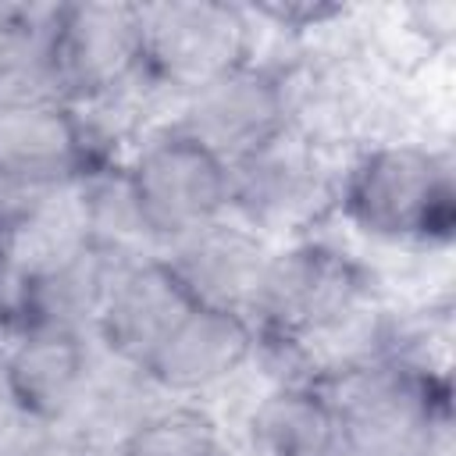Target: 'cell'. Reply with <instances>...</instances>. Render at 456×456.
<instances>
[{
  "mask_svg": "<svg viewBox=\"0 0 456 456\" xmlns=\"http://www.w3.org/2000/svg\"><path fill=\"white\" fill-rule=\"evenodd\" d=\"M125 171L160 249L228 214V164L178 128L142 139Z\"/></svg>",
  "mask_w": 456,
  "mask_h": 456,
  "instance_id": "cell-4",
  "label": "cell"
},
{
  "mask_svg": "<svg viewBox=\"0 0 456 456\" xmlns=\"http://www.w3.org/2000/svg\"><path fill=\"white\" fill-rule=\"evenodd\" d=\"M210 456H235L232 449H217V452H210Z\"/></svg>",
  "mask_w": 456,
  "mask_h": 456,
  "instance_id": "cell-23",
  "label": "cell"
},
{
  "mask_svg": "<svg viewBox=\"0 0 456 456\" xmlns=\"http://www.w3.org/2000/svg\"><path fill=\"white\" fill-rule=\"evenodd\" d=\"M267 256H271V242L260 239L242 221H235L232 214L200 224L196 232L160 249V260L171 267V274L196 306H217L239 314L249 310Z\"/></svg>",
  "mask_w": 456,
  "mask_h": 456,
  "instance_id": "cell-12",
  "label": "cell"
},
{
  "mask_svg": "<svg viewBox=\"0 0 456 456\" xmlns=\"http://www.w3.org/2000/svg\"><path fill=\"white\" fill-rule=\"evenodd\" d=\"M0 456H107L82 442L75 431L61 424H36V420H14L4 435Z\"/></svg>",
  "mask_w": 456,
  "mask_h": 456,
  "instance_id": "cell-19",
  "label": "cell"
},
{
  "mask_svg": "<svg viewBox=\"0 0 456 456\" xmlns=\"http://www.w3.org/2000/svg\"><path fill=\"white\" fill-rule=\"evenodd\" d=\"M256 349L260 331L246 314L192 306L142 370L167 399H203L249 367Z\"/></svg>",
  "mask_w": 456,
  "mask_h": 456,
  "instance_id": "cell-10",
  "label": "cell"
},
{
  "mask_svg": "<svg viewBox=\"0 0 456 456\" xmlns=\"http://www.w3.org/2000/svg\"><path fill=\"white\" fill-rule=\"evenodd\" d=\"M164 403L167 395L146 378L142 367L110 356L96 342L89 378L61 428L75 431L100 452H118Z\"/></svg>",
  "mask_w": 456,
  "mask_h": 456,
  "instance_id": "cell-16",
  "label": "cell"
},
{
  "mask_svg": "<svg viewBox=\"0 0 456 456\" xmlns=\"http://www.w3.org/2000/svg\"><path fill=\"white\" fill-rule=\"evenodd\" d=\"M232 449L200 403L167 399L118 452L121 456H210Z\"/></svg>",
  "mask_w": 456,
  "mask_h": 456,
  "instance_id": "cell-18",
  "label": "cell"
},
{
  "mask_svg": "<svg viewBox=\"0 0 456 456\" xmlns=\"http://www.w3.org/2000/svg\"><path fill=\"white\" fill-rule=\"evenodd\" d=\"M7 314H11V274H7V264H4V253H0V321H7Z\"/></svg>",
  "mask_w": 456,
  "mask_h": 456,
  "instance_id": "cell-21",
  "label": "cell"
},
{
  "mask_svg": "<svg viewBox=\"0 0 456 456\" xmlns=\"http://www.w3.org/2000/svg\"><path fill=\"white\" fill-rule=\"evenodd\" d=\"M410 456H456V428H452L449 399H442L431 410V417H428V424H424Z\"/></svg>",
  "mask_w": 456,
  "mask_h": 456,
  "instance_id": "cell-20",
  "label": "cell"
},
{
  "mask_svg": "<svg viewBox=\"0 0 456 456\" xmlns=\"http://www.w3.org/2000/svg\"><path fill=\"white\" fill-rule=\"evenodd\" d=\"M53 53L71 103L125 86L146 68L142 4H125V0L61 4Z\"/></svg>",
  "mask_w": 456,
  "mask_h": 456,
  "instance_id": "cell-8",
  "label": "cell"
},
{
  "mask_svg": "<svg viewBox=\"0 0 456 456\" xmlns=\"http://www.w3.org/2000/svg\"><path fill=\"white\" fill-rule=\"evenodd\" d=\"M196 303L178 285L171 267L160 253L150 256H125L114 271L107 299L100 306L93 338L110 356L146 367L157 346L171 335V328L192 310Z\"/></svg>",
  "mask_w": 456,
  "mask_h": 456,
  "instance_id": "cell-11",
  "label": "cell"
},
{
  "mask_svg": "<svg viewBox=\"0 0 456 456\" xmlns=\"http://www.w3.org/2000/svg\"><path fill=\"white\" fill-rule=\"evenodd\" d=\"M370 299L381 292L363 260L324 239H292L271 246L246 317L260 338L292 342Z\"/></svg>",
  "mask_w": 456,
  "mask_h": 456,
  "instance_id": "cell-2",
  "label": "cell"
},
{
  "mask_svg": "<svg viewBox=\"0 0 456 456\" xmlns=\"http://www.w3.org/2000/svg\"><path fill=\"white\" fill-rule=\"evenodd\" d=\"M342 210L356 232L381 246H449V150L413 139L360 150L342 182Z\"/></svg>",
  "mask_w": 456,
  "mask_h": 456,
  "instance_id": "cell-1",
  "label": "cell"
},
{
  "mask_svg": "<svg viewBox=\"0 0 456 456\" xmlns=\"http://www.w3.org/2000/svg\"><path fill=\"white\" fill-rule=\"evenodd\" d=\"M317 388L328 395L353 456H410L431 410L445 399V385L420 378L392 356Z\"/></svg>",
  "mask_w": 456,
  "mask_h": 456,
  "instance_id": "cell-5",
  "label": "cell"
},
{
  "mask_svg": "<svg viewBox=\"0 0 456 456\" xmlns=\"http://www.w3.org/2000/svg\"><path fill=\"white\" fill-rule=\"evenodd\" d=\"M82 207H86V224L89 239L103 249L125 253V256H150L160 253L146 214L139 207V196L132 189V178L125 164H100L89 167L78 178Z\"/></svg>",
  "mask_w": 456,
  "mask_h": 456,
  "instance_id": "cell-17",
  "label": "cell"
},
{
  "mask_svg": "<svg viewBox=\"0 0 456 456\" xmlns=\"http://www.w3.org/2000/svg\"><path fill=\"white\" fill-rule=\"evenodd\" d=\"M146 71L185 96L249 61V11L217 0L142 4Z\"/></svg>",
  "mask_w": 456,
  "mask_h": 456,
  "instance_id": "cell-6",
  "label": "cell"
},
{
  "mask_svg": "<svg viewBox=\"0 0 456 456\" xmlns=\"http://www.w3.org/2000/svg\"><path fill=\"white\" fill-rule=\"evenodd\" d=\"M4 435H7V424L0 420V452H4Z\"/></svg>",
  "mask_w": 456,
  "mask_h": 456,
  "instance_id": "cell-22",
  "label": "cell"
},
{
  "mask_svg": "<svg viewBox=\"0 0 456 456\" xmlns=\"http://www.w3.org/2000/svg\"><path fill=\"white\" fill-rule=\"evenodd\" d=\"M93 360L96 338L86 331L11 324L0 353V395L21 420L64 424Z\"/></svg>",
  "mask_w": 456,
  "mask_h": 456,
  "instance_id": "cell-9",
  "label": "cell"
},
{
  "mask_svg": "<svg viewBox=\"0 0 456 456\" xmlns=\"http://www.w3.org/2000/svg\"><path fill=\"white\" fill-rule=\"evenodd\" d=\"M125 253L103 249L96 242L82 246L68 260L18 281L11 289V324L25 328H61V331H86L93 335L107 289L114 281L118 264Z\"/></svg>",
  "mask_w": 456,
  "mask_h": 456,
  "instance_id": "cell-14",
  "label": "cell"
},
{
  "mask_svg": "<svg viewBox=\"0 0 456 456\" xmlns=\"http://www.w3.org/2000/svg\"><path fill=\"white\" fill-rule=\"evenodd\" d=\"M331 203L324 150L296 132L278 135L256 153L228 167V214L278 246L285 235L306 232Z\"/></svg>",
  "mask_w": 456,
  "mask_h": 456,
  "instance_id": "cell-3",
  "label": "cell"
},
{
  "mask_svg": "<svg viewBox=\"0 0 456 456\" xmlns=\"http://www.w3.org/2000/svg\"><path fill=\"white\" fill-rule=\"evenodd\" d=\"M171 128L232 167L235 160L289 132L285 78L256 64H239L214 82L185 93Z\"/></svg>",
  "mask_w": 456,
  "mask_h": 456,
  "instance_id": "cell-7",
  "label": "cell"
},
{
  "mask_svg": "<svg viewBox=\"0 0 456 456\" xmlns=\"http://www.w3.org/2000/svg\"><path fill=\"white\" fill-rule=\"evenodd\" d=\"M89 167L71 107L0 110V200L78 182Z\"/></svg>",
  "mask_w": 456,
  "mask_h": 456,
  "instance_id": "cell-13",
  "label": "cell"
},
{
  "mask_svg": "<svg viewBox=\"0 0 456 456\" xmlns=\"http://www.w3.org/2000/svg\"><path fill=\"white\" fill-rule=\"evenodd\" d=\"M242 456H349L346 431L317 385L267 388L235 428Z\"/></svg>",
  "mask_w": 456,
  "mask_h": 456,
  "instance_id": "cell-15",
  "label": "cell"
}]
</instances>
